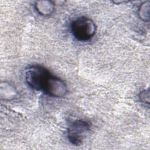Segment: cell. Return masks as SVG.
<instances>
[{"instance_id":"obj_2","label":"cell","mask_w":150,"mask_h":150,"mask_svg":"<svg viewBox=\"0 0 150 150\" xmlns=\"http://www.w3.org/2000/svg\"><path fill=\"white\" fill-rule=\"evenodd\" d=\"M26 84L32 89L42 91L45 84L50 75L49 71L40 65H33L27 68L25 73Z\"/></svg>"},{"instance_id":"obj_5","label":"cell","mask_w":150,"mask_h":150,"mask_svg":"<svg viewBox=\"0 0 150 150\" xmlns=\"http://www.w3.org/2000/svg\"><path fill=\"white\" fill-rule=\"evenodd\" d=\"M35 8L36 12L41 16H47L54 12L55 4L52 1H38L35 3Z\"/></svg>"},{"instance_id":"obj_3","label":"cell","mask_w":150,"mask_h":150,"mask_svg":"<svg viewBox=\"0 0 150 150\" xmlns=\"http://www.w3.org/2000/svg\"><path fill=\"white\" fill-rule=\"evenodd\" d=\"M90 124L84 120H77L72 122L67 130L70 142L76 146L81 145L90 131Z\"/></svg>"},{"instance_id":"obj_8","label":"cell","mask_w":150,"mask_h":150,"mask_svg":"<svg viewBox=\"0 0 150 150\" xmlns=\"http://www.w3.org/2000/svg\"><path fill=\"white\" fill-rule=\"evenodd\" d=\"M139 101L144 104H149V89L141 91L138 96Z\"/></svg>"},{"instance_id":"obj_6","label":"cell","mask_w":150,"mask_h":150,"mask_svg":"<svg viewBox=\"0 0 150 150\" xmlns=\"http://www.w3.org/2000/svg\"><path fill=\"white\" fill-rule=\"evenodd\" d=\"M18 95V91L15 86L9 82H1L0 86V97L1 100H11Z\"/></svg>"},{"instance_id":"obj_4","label":"cell","mask_w":150,"mask_h":150,"mask_svg":"<svg viewBox=\"0 0 150 150\" xmlns=\"http://www.w3.org/2000/svg\"><path fill=\"white\" fill-rule=\"evenodd\" d=\"M47 95L54 98H62L67 93V87L61 79L50 75L42 90Z\"/></svg>"},{"instance_id":"obj_7","label":"cell","mask_w":150,"mask_h":150,"mask_svg":"<svg viewBox=\"0 0 150 150\" xmlns=\"http://www.w3.org/2000/svg\"><path fill=\"white\" fill-rule=\"evenodd\" d=\"M149 9L150 2L149 1L142 3L138 10V15L140 19L144 22H148L149 21Z\"/></svg>"},{"instance_id":"obj_1","label":"cell","mask_w":150,"mask_h":150,"mask_svg":"<svg viewBox=\"0 0 150 150\" xmlns=\"http://www.w3.org/2000/svg\"><path fill=\"white\" fill-rule=\"evenodd\" d=\"M70 30L74 38L85 42L92 39L97 31V26L90 18L81 16L75 18L71 23Z\"/></svg>"}]
</instances>
